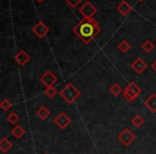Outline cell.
I'll return each mask as SVG.
<instances>
[{"label": "cell", "instance_id": "1", "mask_svg": "<svg viewBox=\"0 0 156 154\" xmlns=\"http://www.w3.org/2000/svg\"><path fill=\"white\" fill-rule=\"evenodd\" d=\"M73 32L86 45L90 44L101 32L100 25L94 18L83 17L77 25L73 27Z\"/></svg>", "mask_w": 156, "mask_h": 154}, {"label": "cell", "instance_id": "2", "mask_svg": "<svg viewBox=\"0 0 156 154\" xmlns=\"http://www.w3.org/2000/svg\"><path fill=\"white\" fill-rule=\"evenodd\" d=\"M81 95L80 91L75 87L72 83L65 85V87L60 91V96L67 103V104H73L79 96Z\"/></svg>", "mask_w": 156, "mask_h": 154}, {"label": "cell", "instance_id": "3", "mask_svg": "<svg viewBox=\"0 0 156 154\" xmlns=\"http://www.w3.org/2000/svg\"><path fill=\"white\" fill-rule=\"evenodd\" d=\"M135 139H136V136H135V134L129 128H124V130L118 135V140L123 145H125V147H128V145H132L135 141Z\"/></svg>", "mask_w": 156, "mask_h": 154}, {"label": "cell", "instance_id": "4", "mask_svg": "<svg viewBox=\"0 0 156 154\" xmlns=\"http://www.w3.org/2000/svg\"><path fill=\"white\" fill-rule=\"evenodd\" d=\"M98 8L94 7L90 1L85 2L79 9V13L86 18H94V15L98 13Z\"/></svg>", "mask_w": 156, "mask_h": 154}, {"label": "cell", "instance_id": "5", "mask_svg": "<svg viewBox=\"0 0 156 154\" xmlns=\"http://www.w3.org/2000/svg\"><path fill=\"white\" fill-rule=\"evenodd\" d=\"M40 81H41V84H43V86H45L46 88L52 87V86L58 81V77H57L51 71H46L45 73L40 77Z\"/></svg>", "mask_w": 156, "mask_h": 154}, {"label": "cell", "instance_id": "6", "mask_svg": "<svg viewBox=\"0 0 156 154\" xmlns=\"http://www.w3.org/2000/svg\"><path fill=\"white\" fill-rule=\"evenodd\" d=\"M54 123L56 124L60 130H65V128L72 123V119L65 113H60L54 119Z\"/></svg>", "mask_w": 156, "mask_h": 154}, {"label": "cell", "instance_id": "7", "mask_svg": "<svg viewBox=\"0 0 156 154\" xmlns=\"http://www.w3.org/2000/svg\"><path fill=\"white\" fill-rule=\"evenodd\" d=\"M31 30H32V32L34 33L39 39H43V38L49 32V27H48L45 23L41 20V22L37 23V24L32 27Z\"/></svg>", "mask_w": 156, "mask_h": 154}, {"label": "cell", "instance_id": "8", "mask_svg": "<svg viewBox=\"0 0 156 154\" xmlns=\"http://www.w3.org/2000/svg\"><path fill=\"white\" fill-rule=\"evenodd\" d=\"M130 67H132V69L134 70L135 73H137V74H142L143 72L145 71V69L147 67V64L145 63V61L143 60L142 58L138 57V58L135 59V60L132 62V64H130Z\"/></svg>", "mask_w": 156, "mask_h": 154}, {"label": "cell", "instance_id": "9", "mask_svg": "<svg viewBox=\"0 0 156 154\" xmlns=\"http://www.w3.org/2000/svg\"><path fill=\"white\" fill-rule=\"evenodd\" d=\"M14 59H15V61L20 65V66H24V65H26L27 63L30 61L31 57L29 56V54H27L25 50L22 49V50H20V52H18L17 54L15 55Z\"/></svg>", "mask_w": 156, "mask_h": 154}, {"label": "cell", "instance_id": "10", "mask_svg": "<svg viewBox=\"0 0 156 154\" xmlns=\"http://www.w3.org/2000/svg\"><path fill=\"white\" fill-rule=\"evenodd\" d=\"M117 10L120 14H122L123 16H126L133 11V7L128 2H126L125 0H123V1H121V2L118 5Z\"/></svg>", "mask_w": 156, "mask_h": 154}, {"label": "cell", "instance_id": "11", "mask_svg": "<svg viewBox=\"0 0 156 154\" xmlns=\"http://www.w3.org/2000/svg\"><path fill=\"white\" fill-rule=\"evenodd\" d=\"M144 106L152 113H156V93H152L147 100L144 101Z\"/></svg>", "mask_w": 156, "mask_h": 154}, {"label": "cell", "instance_id": "12", "mask_svg": "<svg viewBox=\"0 0 156 154\" xmlns=\"http://www.w3.org/2000/svg\"><path fill=\"white\" fill-rule=\"evenodd\" d=\"M122 94H123L124 98H125L127 102H134V101L137 98V96H138L132 89H130L128 85L123 89V93H122Z\"/></svg>", "mask_w": 156, "mask_h": 154}, {"label": "cell", "instance_id": "13", "mask_svg": "<svg viewBox=\"0 0 156 154\" xmlns=\"http://www.w3.org/2000/svg\"><path fill=\"white\" fill-rule=\"evenodd\" d=\"M13 148V143L11 142V140L7 138V137H2L0 140V150L2 153H7L10 150Z\"/></svg>", "mask_w": 156, "mask_h": 154}, {"label": "cell", "instance_id": "14", "mask_svg": "<svg viewBox=\"0 0 156 154\" xmlns=\"http://www.w3.org/2000/svg\"><path fill=\"white\" fill-rule=\"evenodd\" d=\"M25 133H26L25 128L23 127L22 125H18V124L16 126H14L11 130V134L13 135V137H15L16 139H20L25 135Z\"/></svg>", "mask_w": 156, "mask_h": 154}, {"label": "cell", "instance_id": "15", "mask_svg": "<svg viewBox=\"0 0 156 154\" xmlns=\"http://www.w3.org/2000/svg\"><path fill=\"white\" fill-rule=\"evenodd\" d=\"M37 116L40 118L41 120H46L48 117L50 116V111H49V109L47 108L46 106H41L39 109L37 110Z\"/></svg>", "mask_w": 156, "mask_h": 154}, {"label": "cell", "instance_id": "16", "mask_svg": "<svg viewBox=\"0 0 156 154\" xmlns=\"http://www.w3.org/2000/svg\"><path fill=\"white\" fill-rule=\"evenodd\" d=\"M109 92H110L113 96H119L121 93H123V89H122L121 86H120L119 84L115 83L110 88H109Z\"/></svg>", "mask_w": 156, "mask_h": 154}, {"label": "cell", "instance_id": "17", "mask_svg": "<svg viewBox=\"0 0 156 154\" xmlns=\"http://www.w3.org/2000/svg\"><path fill=\"white\" fill-rule=\"evenodd\" d=\"M132 124L135 126L136 128H139L144 124V119L142 118V116L140 115H136L134 118L132 119Z\"/></svg>", "mask_w": 156, "mask_h": 154}, {"label": "cell", "instance_id": "18", "mask_svg": "<svg viewBox=\"0 0 156 154\" xmlns=\"http://www.w3.org/2000/svg\"><path fill=\"white\" fill-rule=\"evenodd\" d=\"M154 47H155L154 43L152 41H150V40H145L142 43V45H141V48H142L145 52H151L152 50L154 49Z\"/></svg>", "mask_w": 156, "mask_h": 154}, {"label": "cell", "instance_id": "19", "mask_svg": "<svg viewBox=\"0 0 156 154\" xmlns=\"http://www.w3.org/2000/svg\"><path fill=\"white\" fill-rule=\"evenodd\" d=\"M7 121L10 124H17V122L20 121V116L14 111H12L7 116Z\"/></svg>", "mask_w": 156, "mask_h": 154}, {"label": "cell", "instance_id": "20", "mask_svg": "<svg viewBox=\"0 0 156 154\" xmlns=\"http://www.w3.org/2000/svg\"><path fill=\"white\" fill-rule=\"evenodd\" d=\"M44 93L46 94V96L47 98H54L55 96L58 94V91H57V89L56 88L52 86V87H47L45 89V91H44Z\"/></svg>", "mask_w": 156, "mask_h": 154}, {"label": "cell", "instance_id": "21", "mask_svg": "<svg viewBox=\"0 0 156 154\" xmlns=\"http://www.w3.org/2000/svg\"><path fill=\"white\" fill-rule=\"evenodd\" d=\"M118 48H119L122 52H124V54H125V52H127L128 50L130 49V44L128 43L126 40H123V41L120 42V44L118 45Z\"/></svg>", "mask_w": 156, "mask_h": 154}, {"label": "cell", "instance_id": "22", "mask_svg": "<svg viewBox=\"0 0 156 154\" xmlns=\"http://www.w3.org/2000/svg\"><path fill=\"white\" fill-rule=\"evenodd\" d=\"M0 108L3 111H9L12 108V103L8 98H5V100H2V102L0 103Z\"/></svg>", "mask_w": 156, "mask_h": 154}, {"label": "cell", "instance_id": "23", "mask_svg": "<svg viewBox=\"0 0 156 154\" xmlns=\"http://www.w3.org/2000/svg\"><path fill=\"white\" fill-rule=\"evenodd\" d=\"M128 86H129V88L133 90V91L135 92V93L137 94V95H140L141 92H142V90H141V88L139 87V86L137 85V83H135V81H130V83L128 84Z\"/></svg>", "mask_w": 156, "mask_h": 154}, {"label": "cell", "instance_id": "24", "mask_svg": "<svg viewBox=\"0 0 156 154\" xmlns=\"http://www.w3.org/2000/svg\"><path fill=\"white\" fill-rule=\"evenodd\" d=\"M65 2H66L71 8L75 9V8H77L78 5H80V3L83 2V0H65Z\"/></svg>", "mask_w": 156, "mask_h": 154}, {"label": "cell", "instance_id": "25", "mask_svg": "<svg viewBox=\"0 0 156 154\" xmlns=\"http://www.w3.org/2000/svg\"><path fill=\"white\" fill-rule=\"evenodd\" d=\"M151 67H152V70H153V71H154V72H155V73H156V60L154 61L153 63H152Z\"/></svg>", "mask_w": 156, "mask_h": 154}, {"label": "cell", "instance_id": "26", "mask_svg": "<svg viewBox=\"0 0 156 154\" xmlns=\"http://www.w3.org/2000/svg\"><path fill=\"white\" fill-rule=\"evenodd\" d=\"M35 1H37V2H42L43 0H35Z\"/></svg>", "mask_w": 156, "mask_h": 154}, {"label": "cell", "instance_id": "27", "mask_svg": "<svg viewBox=\"0 0 156 154\" xmlns=\"http://www.w3.org/2000/svg\"><path fill=\"white\" fill-rule=\"evenodd\" d=\"M138 1H143V0H138Z\"/></svg>", "mask_w": 156, "mask_h": 154}, {"label": "cell", "instance_id": "28", "mask_svg": "<svg viewBox=\"0 0 156 154\" xmlns=\"http://www.w3.org/2000/svg\"><path fill=\"white\" fill-rule=\"evenodd\" d=\"M44 154H47V153H44Z\"/></svg>", "mask_w": 156, "mask_h": 154}]
</instances>
